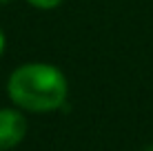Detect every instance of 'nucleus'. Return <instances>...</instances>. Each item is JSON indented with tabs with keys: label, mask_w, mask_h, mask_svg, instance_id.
Returning a JSON list of instances; mask_svg holds the SVG:
<instances>
[{
	"label": "nucleus",
	"mask_w": 153,
	"mask_h": 151,
	"mask_svg": "<svg viewBox=\"0 0 153 151\" xmlns=\"http://www.w3.org/2000/svg\"><path fill=\"white\" fill-rule=\"evenodd\" d=\"M9 96L29 111H51L67 98V80L51 65H22L9 78Z\"/></svg>",
	"instance_id": "nucleus-1"
},
{
	"label": "nucleus",
	"mask_w": 153,
	"mask_h": 151,
	"mask_svg": "<svg viewBox=\"0 0 153 151\" xmlns=\"http://www.w3.org/2000/svg\"><path fill=\"white\" fill-rule=\"evenodd\" d=\"M27 133V120L13 109H0V149H11Z\"/></svg>",
	"instance_id": "nucleus-2"
},
{
	"label": "nucleus",
	"mask_w": 153,
	"mask_h": 151,
	"mask_svg": "<svg viewBox=\"0 0 153 151\" xmlns=\"http://www.w3.org/2000/svg\"><path fill=\"white\" fill-rule=\"evenodd\" d=\"M29 2L36 4V7H40V9H51V7H58L62 0H29Z\"/></svg>",
	"instance_id": "nucleus-3"
},
{
	"label": "nucleus",
	"mask_w": 153,
	"mask_h": 151,
	"mask_svg": "<svg viewBox=\"0 0 153 151\" xmlns=\"http://www.w3.org/2000/svg\"><path fill=\"white\" fill-rule=\"evenodd\" d=\"M2 47H4V36H2V31H0V54H2Z\"/></svg>",
	"instance_id": "nucleus-4"
},
{
	"label": "nucleus",
	"mask_w": 153,
	"mask_h": 151,
	"mask_svg": "<svg viewBox=\"0 0 153 151\" xmlns=\"http://www.w3.org/2000/svg\"><path fill=\"white\" fill-rule=\"evenodd\" d=\"M0 2H9V0H0Z\"/></svg>",
	"instance_id": "nucleus-5"
}]
</instances>
